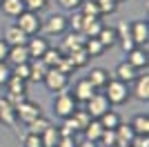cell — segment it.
<instances>
[{"label":"cell","instance_id":"cell-31","mask_svg":"<svg viewBox=\"0 0 149 147\" xmlns=\"http://www.w3.org/2000/svg\"><path fill=\"white\" fill-rule=\"evenodd\" d=\"M82 49L87 51L89 58H98V56H102V54L107 51V49L98 43V38H87V40H85V47H82Z\"/></svg>","mask_w":149,"mask_h":147},{"label":"cell","instance_id":"cell-27","mask_svg":"<svg viewBox=\"0 0 149 147\" xmlns=\"http://www.w3.org/2000/svg\"><path fill=\"white\" fill-rule=\"evenodd\" d=\"M78 11H80L85 18H102V13H100L96 0H82L80 7H78Z\"/></svg>","mask_w":149,"mask_h":147},{"label":"cell","instance_id":"cell-21","mask_svg":"<svg viewBox=\"0 0 149 147\" xmlns=\"http://www.w3.org/2000/svg\"><path fill=\"white\" fill-rule=\"evenodd\" d=\"M98 43L105 49H111L113 45L118 43V36H116V27H109V24H102V29L98 31Z\"/></svg>","mask_w":149,"mask_h":147},{"label":"cell","instance_id":"cell-1","mask_svg":"<svg viewBox=\"0 0 149 147\" xmlns=\"http://www.w3.org/2000/svg\"><path fill=\"white\" fill-rule=\"evenodd\" d=\"M102 92H105V96H107V100H109L111 107H113V105H125L131 98L129 85H125V83H120V80H116V78L109 80Z\"/></svg>","mask_w":149,"mask_h":147},{"label":"cell","instance_id":"cell-22","mask_svg":"<svg viewBox=\"0 0 149 147\" xmlns=\"http://www.w3.org/2000/svg\"><path fill=\"white\" fill-rule=\"evenodd\" d=\"M113 132H116V143H118V147H129L131 141H134V136H136L134 129H131V125H125V123H120Z\"/></svg>","mask_w":149,"mask_h":147},{"label":"cell","instance_id":"cell-2","mask_svg":"<svg viewBox=\"0 0 149 147\" xmlns=\"http://www.w3.org/2000/svg\"><path fill=\"white\" fill-rule=\"evenodd\" d=\"M78 109V103L74 100V96L69 92H60L54 96V114H56L60 120L74 116V111Z\"/></svg>","mask_w":149,"mask_h":147},{"label":"cell","instance_id":"cell-32","mask_svg":"<svg viewBox=\"0 0 149 147\" xmlns=\"http://www.w3.org/2000/svg\"><path fill=\"white\" fill-rule=\"evenodd\" d=\"M65 56H67L69 60L74 62V67H76V69L85 67V65L91 60V58L87 56V51H85V49H76V51H71V54H65Z\"/></svg>","mask_w":149,"mask_h":147},{"label":"cell","instance_id":"cell-33","mask_svg":"<svg viewBox=\"0 0 149 147\" xmlns=\"http://www.w3.org/2000/svg\"><path fill=\"white\" fill-rule=\"evenodd\" d=\"M5 87H7V94H27V80H20L16 76H11Z\"/></svg>","mask_w":149,"mask_h":147},{"label":"cell","instance_id":"cell-4","mask_svg":"<svg viewBox=\"0 0 149 147\" xmlns=\"http://www.w3.org/2000/svg\"><path fill=\"white\" fill-rule=\"evenodd\" d=\"M42 83H45V87H47V92H51V94H60V92H67L69 83H71V76L62 74L60 69H49Z\"/></svg>","mask_w":149,"mask_h":147},{"label":"cell","instance_id":"cell-49","mask_svg":"<svg viewBox=\"0 0 149 147\" xmlns=\"http://www.w3.org/2000/svg\"><path fill=\"white\" fill-rule=\"evenodd\" d=\"M0 2H2V0H0Z\"/></svg>","mask_w":149,"mask_h":147},{"label":"cell","instance_id":"cell-34","mask_svg":"<svg viewBox=\"0 0 149 147\" xmlns=\"http://www.w3.org/2000/svg\"><path fill=\"white\" fill-rule=\"evenodd\" d=\"M49 125H51V123H49V118H45V116H38L36 120H31L29 125H27V132H31V134H38V136H40V134L45 132V129L49 127Z\"/></svg>","mask_w":149,"mask_h":147},{"label":"cell","instance_id":"cell-35","mask_svg":"<svg viewBox=\"0 0 149 147\" xmlns=\"http://www.w3.org/2000/svg\"><path fill=\"white\" fill-rule=\"evenodd\" d=\"M71 118H74V120H76V125L80 127V132H82V129H85V127L89 125V123L93 120V118L89 116V111L85 109V107H82V109H76V111H74V116H71Z\"/></svg>","mask_w":149,"mask_h":147},{"label":"cell","instance_id":"cell-42","mask_svg":"<svg viewBox=\"0 0 149 147\" xmlns=\"http://www.w3.org/2000/svg\"><path fill=\"white\" fill-rule=\"evenodd\" d=\"M11 78V65L9 62H0V87H5Z\"/></svg>","mask_w":149,"mask_h":147},{"label":"cell","instance_id":"cell-11","mask_svg":"<svg viewBox=\"0 0 149 147\" xmlns=\"http://www.w3.org/2000/svg\"><path fill=\"white\" fill-rule=\"evenodd\" d=\"M138 74H140V71H138L134 65H129L127 60H123V62L116 65V69H113V78L120 80V83H125V85H131V83L136 80Z\"/></svg>","mask_w":149,"mask_h":147},{"label":"cell","instance_id":"cell-38","mask_svg":"<svg viewBox=\"0 0 149 147\" xmlns=\"http://www.w3.org/2000/svg\"><path fill=\"white\" fill-rule=\"evenodd\" d=\"M98 145L102 147H118V143H116V132L113 129H105L102 132V136H100V141H98Z\"/></svg>","mask_w":149,"mask_h":147},{"label":"cell","instance_id":"cell-7","mask_svg":"<svg viewBox=\"0 0 149 147\" xmlns=\"http://www.w3.org/2000/svg\"><path fill=\"white\" fill-rule=\"evenodd\" d=\"M85 109L89 111V116H91V118H100L102 114H107V111L111 109V105H109V100H107L105 92L100 89V92H96L87 103H85Z\"/></svg>","mask_w":149,"mask_h":147},{"label":"cell","instance_id":"cell-26","mask_svg":"<svg viewBox=\"0 0 149 147\" xmlns=\"http://www.w3.org/2000/svg\"><path fill=\"white\" fill-rule=\"evenodd\" d=\"M96 120L102 125V129H116L123 123V118H120V114L118 111H113V109H109L107 114H102L100 118H96Z\"/></svg>","mask_w":149,"mask_h":147},{"label":"cell","instance_id":"cell-19","mask_svg":"<svg viewBox=\"0 0 149 147\" xmlns=\"http://www.w3.org/2000/svg\"><path fill=\"white\" fill-rule=\"evenodd\" d=\"M29 51H27V45H18V47H9V54H7V62L9 65H25L29 62Z\"/></svg>","mask_w":149,"mask_h":147},{"label":"cell","instance_id":"cell-45","mask_svg":"<svg viewBox=\"0 0 149 147\" xmlns=\"http://www.w3.org/2000/svg\"><path fill=\"white\" fill-rule=\"evenodd\" d=\"M78 143H76L74 136H60V141H58L56 147H76Z\"/></svg>","mask_w":149,"mask_h":147},{"label":"cell","instance_id":"cell-43","mask_svg":"<svg viewBox=\"0 0 149 147\" xmlns=\"http://www.w3.org/2000/svg\"><path fill=\"white\" fill-rule=\"evenodd\" d=\"M56 2L65 9V11H78V7H80L82 0H56Z\"/></svg>","mask_w":149,"mask_h":147},{"label":"cell","instance_id":"cell-47","mask_svg":"<svg viewBox=\"0 0 149 147\" xmlns=\"http://www.w3.org/2000/svg\"><path fill=\"white\" fill-rule=\"evenodd\" d=\"M76 147H100L98 143H93V141H82L80 145H76Z\"/></svg>","mask_w":149,"mask_h":147},{"label":"cell","instance_id":"cell-37","mask_svg":"<svg viewBox=\"0 0 149 147\" xmlns=\"http://www.w3.org/2000/svg\"><path fill=\"white\" fill-rule=\"evenodd\" d=\"M96 2H98V9L102 16H111L118 9V0H96Z\"/></svg>","mask_w":149,"mask_h":147},{"label":"cell","instance_id":"cell-23","mask_svg":"<svg viewBox=\"0 0 149 147\" xmlns=\"http://www.w3.org/2000/svg\"><path fill=\"white\" fill-rule=\"evenodd\" d=\"M0 9H2V13L9 16V18H18L27 7H25L22 0H2V2H0Z\"/></svg>","mask_w":149,"mask_h":147},{"label":"cell","instance_id":"cell-14","mask_svg":"<svg viewBox=\"0 0 149 147\" xmlns=\"http://www.w3.org/2000/svg\"><path fill=\"white\" fill-rule=\"evenodd\" d=\"M49 40L42 36H31L29 40H27V51H29V58H42L45 51L49 49Z\"/></svg>","mask_w":149,"mask_h":147},{"label":"cell","instance_id":"cell-44","mask_svg":"<svg viewBox=\"0 0 149 147\" xmlns=\"http://www.w3.org/2000/svg\"><path fill=\"white\" fill-rule=\"evenodd\" d=\"M131 145H134V147H149V134H143V136H134Z\"/></svg>","mask_w":149,"mask_h":147},{"label":"cell","instance_id":"cell-46","mask_svg":"<svg viewBox=\"0 0 149 147\" xmlns=\"http://www.w3.org/2000/svg\"><path fill=\"white\" fill-rule=\"evenodd\" d=\"M7 54H9V45L0 38V62H7Z\"/></svg>","mask_w":149,"mask_h":147},{"label":"cell","instance_id":"cell-39","mask_svg":"<svg viewBox=\"0 0 149 147\" xmlns=\"http://www.w3.org/2000/svg\"><path fill=\"white\" fill-rule=\"evenodd\" d=\"M11 76H16V78H20V80H29V62H25V65H13Z\"/></svg>","mask_w":149,"mask_h":147},{"label":"cell","instance_id":"cell-3","mask_svg":"<svg viewBox=\"0 0 149 147\" xmlns=\"http://www.w3.org/2000/svg\"><path fill=\"white\" fill-rule=\"evenodd\" d=\"M16 24H18L20 29H22L27 36L31 38V36H38V34H40L42 18H40L36 11H29V9H25V11H22L18 18H16Z\"/></svg>","mask_w":149,"mask_h":147},{"label":"cell","instance_id":"cell-18","mask_svg":"<svg viewBox=\"0 0 149 147\" xmlns=\"http://www.w3.org/2000/svg\"><path fill=\"white\" fill-rule=\"evenodd\" d=\"M127 62H129V65H134L138 71H147V62H149L147 51H145V49H140V47H134L129 54H127Z\"/></svg>","mask_w":149,"mask_h":147},{"label":"cell","instance_id":"cell-29","mask_svg":"<svg viewBox=\"0 0 149 147\" xmlns=\"http://www.w3.org/2000/svg\"><path fill=\"white\" fill-rule=\"evenodd\" d=\"M82 132H85V141H93V143H98L105 129H102V125H100V123L96 120V118H93V120L89 123V125H87L85 129H82Z\"/></svg>","mask_w":149,"mask_h":147},{"label":"cell","instance_id":"cell-25","mask_svg":"<svg viewBox=\"0 0 149 147\" xmlns=\"http://www.w3.org/2000/svg\"><path fill=\"white\" fill-rule=\"evenodd\" d=\"M131 129H134V134L136 136H143V134H149V116L147 114H136V116L131 118Z\"/></svg>","mask_w":149,"mask_h":147},{"label":"cell","instance_id":"cell-40","mask_svg":"<svg viewBox=\"0 0 149 147\" xmlns=\"http://www.w3.org/2000/svg\"><path fill=\"white\" fill-rule=\"evenodd\" d=\"M22 147H42V141H40V136H38V134L27 132V134L22 136Z\"/></svg>","mask_w":149,"mask_h":147},{"label":"cell","instance_id":"cell-15","mask_svg":"<svg viewBox=\"0 0 149 147\" xmlns=\"http://www.w3.org/2000/svg\"><path fill=\"white\" fill-rule=\"evenodd\" d=\"M85 78H87L89 83L93 85V89H98V92H100V89H105V87H107V83L111 80V74L107 71L105 67H93L91 71H89L87 76H85Z\"/></svg>","mask_w":149,"mask_h":147},{"label":"cell","instance_id":"cell-20","mask_svg":"<svg viewBox=\"0 0 149 147\" xmlns=\"http://www.w3.org/2000/svg\"><path fill=\"white\" fill-rule=\"evenodd\" d=\"M47 71H49V67H47L40 58H31V60H29V80H33V83H42L45 76H47Z\"/></svg>","mask_w":149,"mask_h":147},{"label":"cell","instance_id":"cell-13","mask_svg":"<svg viewBox=\"0 0 149 147\" xmlns=\"http://www.w3.org/2000/svg\"><path fill=\"white\" fill-rule=\"evenodd\" d=\"M2 40H5L9 47H18V45H27L29 36H27L16 22H13V24H9V27L5 29V38H2Z\"/></svg>","mask_w":149,"mask_h":147},{"label":"cell","instance_id":"cell-8","mask_svg":"<svg viewBox=\"0 0 149 147\" xmlns=\"http://www.w3.org/2000/svg\"><path fill=\"white\" fill-rule=\"evenodd\" d=\"M129 92H131V96L138 98L140 103H147V100H149V74L147 71H145V74H138L136 80L131 83Z\"/></svg>","mask_w":149,"mask_h":147},{"label":"cell","instance_id":"cell-12","mask_svg":"<svg viewBox=\"0 0 149 147\" xmlns=\"http://www.w3.org/2000/svg\"><path fill=\"white\" fill-rule=\"evenodd\" d=\"M131 27V38L136 47H143V45L149 43V22L147 20H136V22H129Z\"/></svg>","mask_w":149,"mask_h":147},{"label":"cell","instance_id":"cell-6","mask_svg":"<svg viewBox=\"0 0 149 147\" xmlns=\"http://www.w3.org/2000/svg\"><path fill=\"white\" fill-rule=\"evenodd\" d=\"M38 116H42V107L38 103H33V100H22V103L16 107V118H18V123H22V125H29L31 120H36Z\"/></svg>","mask_w":149,"mask_h":147},{"label":"cell","instance_id":"cell-41","mask_svg":"<svg viewBox=\"0 0 149 147\" xmlns=\"http://www.w3.org/2000/svg\"><path fill=\"white\" fill-rule=\"evenodd\" d=\"M22 2H25V7L29 11H36V13H40L45 7L49 5V0H22Z\"/></svg>","mask_w":149,"mask_h":147},{"label":"cell","instance_id":"cell-16","mask_svg":"<svg viewBox=\"0 0 149 147\" xmlns=\"http://www.w3.org/2000/svg\"><path fill=\"white\" fill-rule=\"evenodd\" d=\"M0 123L7 127H16L18 118H16V107H13L7 98H0Z\"/></svg>","mask_w":149,"mask_h":147},{"label":"cell","instance_id":"cell-24","mask_svg":"<svg viewBox=\"0 0 149 147\" xmlns=\"http://www.w3.org/2000/svg\"><path fill=\"white\" fill-rule=\"evenodd\" d=\"M102 24H105L102 18H85V20H82V31H80V34L85 38H96V36H98V31L102 29Z\"/></svg>","mask_w":149,"mask_h":147},{"label":"cell","instance_id":"cell-48","mask_svg":"<svg viewBox=\"0 0 149 147\" xmlns=\"http://www.w3.org/2000/svg\"><path fill=\"white\" fill-rule=\"evenodd\" d=\"M120 2H127V0H118V5H120Z\"/></svg>","mask_w":149,"mask_h":147},{"label":"cell","instance_id":"cell-30","mask_svg":"<svg viewBox=\"0 0 149 147\" xmlns=\"http://www.w3.org/2000/svg\"><path fill=\"white\" fill-rule=\"evenodd\" d=\"M62 56H65V54H62L60 49H54V47H49L47 51H45V56L40 58V60H42V62H45V65H47L49 69H56V67H58V62L62 60Z\"/></svg>","mask_w":149,"mask_h":147},{"label":"cell","instance_id":"cell-5","mask_svg":"<svg viewBox=\"0 0 149 147\" xmlns=\"http://www.w3.org/2000/svg\"><path fill=\"white\" fill-rule=\"evenodd\" d=\"M40 31H45V36H62V34H67L69 31L67 16H62V13H51L47 20H42Z\"/></svg>","mask_w":149,"mask_h":147},{"label":"cell","instance_id":"cell-28","mask_svg":"<svg viewBox=\"0 0 149 147\" xmlns=\"http://www.w3.org/2000/svg\"><path fill=\"white\" fill-rule=\"evenodd\" d=\"M40 141H42V147H56L58 141H60V132H58V127L49 125V127L40 134Z\"/></svg>","mask_w":149,"mask_h":147},{"label":"cell","instance_id":"cell-10","mask_svg":"<svg viewBox=\"0 0 149 147\" xmlns=\"http://www.w3.org/2000/svg\"><path fill=\"white\" fill-rule=\"evenodd\" d=\"M116 36H118V43H116V45H120V49H123L125 54H129L131 49L136 47L134 38H131L129 22H118V24H116Z\"/></svg>","mask_w":149,"mask_h":147},{"label":"cell","instance_id":"cell-36","mask_svg":"<svg viewBox=\"0 0 149 147\" xmlns=\"http://www.w3.org/2000/svg\"><path fill=\"white\" fill-rule=\"evenodd\" d=\"M82 20H85V16H82L80 11H71V18H67L69 29L76 31V34H80L82 31Z\"/></svg>","mask_w":149,"mask_h":147},{"label":"cell","instance_id":"cell-9","mask_svg":"<svg viewBox=\"0 0 149 147\" xmlns=\"http://www.w3.org/2000/svg\"><path fill=\"white\" fill-rule=\"evenodd\" d=\"M98 92V89H93V85L89 83L87 78H80V80H76V85H74V92H69L71 96H74V100L76 103H87L89 98L93 96V94Z\"/></svg>","mask_w":149,"mask_h":147},{"label":"cell","instance_id":"cell-17","mask_svg":"<svg viewBox=\"0 0 149 147\" xmlns=\"http://www.w3.org/2000/svg\"><path fill=\"white\" fill-rule=\"evenodd\" d=\"M85 40L87 38L82 36V34H76V31H69L67 36H65V40H62V54H71V51H76V49H82L85 47Z\"/></svg>","mask_w":149,"mask_h":147}]
</instances>
